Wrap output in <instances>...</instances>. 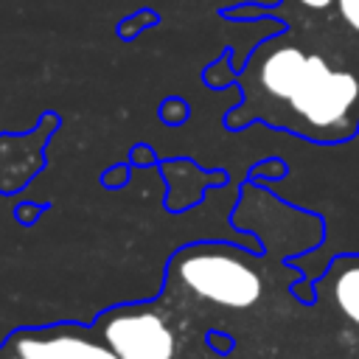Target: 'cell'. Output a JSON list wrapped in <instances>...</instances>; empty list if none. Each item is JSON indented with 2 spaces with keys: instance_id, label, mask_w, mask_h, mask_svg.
Returning <instances> with one entry per match:
<instances>
[{
  "instance_id": "5",
  "label": "cell",
  "mask_w": 359,
  "mask_h": 359,
  "mask_svg": "<svg viewBox=\"0 0 359 359\" xmlns=\"http://www.w3.org/2000/svg\"><path fill=\"white\" fill-rule=\"evenodd\" d=\"M300 31L323 39L339 56L359 65V0H331L325 17L317 25Z\"/></svg>"
},
{
  "instance_id": "6",
  "label": "cell",
  "mask_w": 359,
  "mask_h": 359,
  "mask_svg": "<svg viewBox=\"0 0 359 359\" xmlns=\"http://www.w3.org/2000/svg\"><path fill=\"white\" fill-rule=\"evenodd\" d=\"M331 289V297L337 303V311L359 325V255H337L331 261L328 278H323Z\"/></svg>"
},
{
  "instance_id": "3",
  "label": "cell",
  "mask_w": 359,
  "mask_h": 359,
  "mask_svg": "<svg viewBox=\"0 0 359 359\" xmlns=\"http://www.w3.org/2000/svg\"><path fill=\"white\" fill-rule=\"evenodd\" d=\"M101 339L121 359H171L177 351L174 331L163 320V314L151 309H115L107 311L98 323Z\"/></svg>"
},
{
  "instance_id": "1",
  "label": "cell",
  "mask_w": 359,
  "mask_h": 359,
  "mask_svg": "<svg viewBox=\"0 0 359 359\" xmlns=\"http://www.w3.org/2000/svg\"><path fill=\"white\" fill-rule=\"evenodd\" d=\"M244 104L227 118H252L314 143H342L359 132V65L317 36L289 28L258 45L238 76Z\"/></svg>"
},
{
  "instance_id": "4",
  "label": "cell",
  "mask_w": 359,
  "mask_h": 359,
  "mask_svg": "<svg viewBox=\"0 0 359 359\" xmlns=\"http://www.w3.org/2000/svg\"><path fill=\"white\" fill-rule=\"evenodd\" d=\"M0 359H121L104 339L87 337L81 328L20 331L8 339Z\"/></svg>"
},
{
  "instance_id": "2",
  "label": "cell",
  "mask_w": 359,
  "mask_h": 359,
  "mask_svg": "<svg viewBox=\"0 0 359 359\" xmlns=\"http://www.w3.org/2000/svg\"><path fill=\"white\" fill-rule=\"evenodd\" d=\"M174 275L196 297L227 309H250L264 292L261 275L224 244H194L174 258Z\"/></svg>"
}]
</instances>
